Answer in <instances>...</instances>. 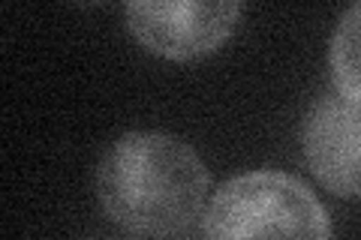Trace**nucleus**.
<instances>
[{
	"label": "nucleus",
	"instance_id": "obj_1",
	"mask_svg": "<svg viewBox=\"0 0 361 240\" xmlns=\"http://www.w3.org/2000/svg\"><path fill=\"white\" fill-rule=\"evenodd\" d=\"M208 168L187 141L130 132L111 144L97 171V196L118 225L135 234H175L199 216Z\"/></svg>",
	"mask_w": 361,
	"mask_h": 240
},
{
	"label": "nucleus",
	"instance_id": "obj_2",
	"mask_svg": "<svg viewBox=\"0 0 361 240\" xmlns=\"http://www.w3.org/2000/svg\"><path fill=\"white\" fill-rule=\"evenodd\" d=\"M205 240H331V220L298 177L250 171L217 189Z\"/></svg>",
	"mask_w": 361,
	"mask_h": 240
},
{
	"label": "nucleus",
	"instance_id": "obj_3",
	"mask_svg": "<svg viewBox=\"0 0 361 240\" xmlns=\"http://www.w3.org/2000/svg\"><path fill=\"white\" fill-rule=\"evenodd\" d=\"M238 4H139L127 6V25L145 49L190 61L214 51L235 30Z\"/></svg>",
	"mask_w": 361,
	"mask_h": 240
},
{
	"label": "nucleus",
	"instance_id": "obj_4",
	"mask_svg": "<svg viewBox=\"0 0 361 240\" xmlns=\"http://www.w3.org/2000/svg\"><path fill=\"white\" fill-rule=\"evenodd\" d=\"M304 156L316 177L337 196H361V106L325 96L304 120Z\"/></svg>",
	"mask_w": 361,
	"mask_h": 240
},
{
	"label": "nucleus",
	"instance_id": "obj_5",
	"mask_svg": "<svg viewBox=\"0 0 361 240\" xmlns=\"http://www.w3.org/2000/svg\"><path fill=\"white\" fill-rule=\"evenodd\" d=\"M331 75L341 96L361 106V4L349 9L334 30Z\"/></svg>",
	"mask_w": 361,
	"mask_h": 240
}]
</instances>
